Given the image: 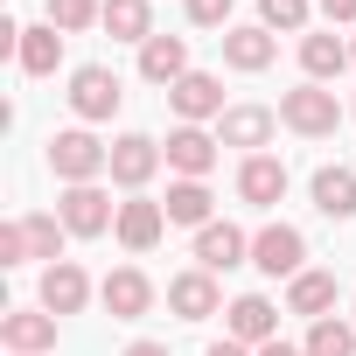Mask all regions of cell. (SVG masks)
Wrapping results in <instances>:
<instances>
[{
	"label": "cell",
	"mask_w": 356,
	"mask_h": 356,
	"mask_svg": "<svg viewBox=\"0 0 356 356\" xmlns=\"http://www.w3.org/2000/svg\"><path fill=\"white\" fill-rule=\"evenodd\" d=\"M49 175H56L63 189L98 182V175H112V147H105L91 126H70V133H56V140H49Z\"/></svg>",
	"instance_id": "cell-1"
},
{
	"label": "cell",
	"mask_w": 356,
	"mask_h": 356,
	"mask_svg": "<svg viewBox=\"0 0 356 356\" xmlns=\"http://www.w3.org/2000/svg\"><path fill=\"white\" fill-rule=\"evenodd\" d=\"M280 126L300 133V140H328V133L342 126V105H335L328 84H293V91L280 98Z\"/></svg>",
	"instance_id": "cell-2"
},
{
	"label": "cell",
	"mask_w": 356,
	"mask_h": 356,
	"mask_svg": "<svg viewBox=\"0 0 356 356\" xmlns=\"http://www.w3.org/2000/svg\"><path fill=\"white\" fill-rule=\"evenodd\" d=\"M56 217H63V231H70V238H105V231L119 224V203H112L98 182H77V189H63V196H56Z\"/></svg>",
	"instance_id": "cell-3"
},
{
	"label": "cell",
	"mask_w": 356,
	"mask_h": 356,
	"mask_svg": "<svg viewBox=\"0 0 356 356\" xmlns=\"http://www.w3.org/2000/svg\"><path fill=\"white\" fill-rule=\"evenodd\" d=\"M252 266H259L266 280H300V273H307V238H300L293 224H266V231L252 238Z\"/></svg>",
	"instance_id": "cell-4"
},
{
	"label": "cell",
	"mask_w": 356,
	"mask_h": 356,
	"mask_svg": "<svg viewBox=\"0 0 356 356\" xmlns=\"http://www.w3.org/2000/svg\"><path fill=\"white\" fill-rule=\"evenodd\" d=\"M119 105H126V91H119V77H112L105 63H84V70H70V112H77L84 126L112 119Z\"/></svg>",
	"instance_id": "cell-5"
},
{
	"label": "cell",
	"mask_w": 356,
	"mask_h": 356,
	"mask_svg": "<svg viewBox=\"0 0 356 356\" xmlns=\"http://www.w3.org/2000/svg\"><path fill=\"white\" fill-rule=\"evenodd\" d=\"M224 335L245 342V349H266V342H280V307H273L266 293H238V300L224 307Z\"/></svg>",
	"instance_id": "cell-6"
},
{
	"label": "cell",
	"mask_w": 356,
	"mask_h": 356,
	"mask_svg": "<svg viewBox=\"0 0 356 356\" xmlns=\"http://www.w3.org/2000/svg\"><path fill=\"white\" fill-rule=\"evenodd\" d=\"M168 314H175V321H210V314H224L217 273H203V266L175 273V280H168Z\"/></svg>",
	"instance_id": "cell-7"
},
{
	"label": "cell",
	"mask_w": 356,
	"mask_h": 356,
	"mask_svg": "<svg viewBox=\"0 0 356 356\" xmlns=\"http://www.w3.org/2000/svg\"><path fill=\"white\" fill-rule=\"evenodd\" d=\"M168 105H175V119H182V126H210V119L231 112V105H224V77H210V70H189L182 84L168 91Z\"/></svg>",
	"instance_id": "cell-8"
},
{
	"label": "cell",
	"mask_w": 356,
	"mask_h": 356,
	"mask_svg": "<svg viewBox=\"0 0 356 356\" xmlns=\"http://www.w3.org/2000/svg\"><path fill=\"white\" fill-rule=\"evenodd\" d=\"M0 342H8V356H49L56 349V314L49 307H8L0 314Z\"/></svg>",
	"instance_id": "cell-9"
},
{
	"label": "cell",
	"mask_w": 356,
	"mask_h": 356,
	"mask_svg": "<svg viewBox=\"0 0 356 356\" xmlns=\"http://www.w3.org/2000/svg\"><path fill=\"white\" fill-rule=\"evenodd\" d=\"M161 161H168L161 140H147V133H119V140H112V182L140 196V189L154 182V168H161Z\"/></svg>",
	"instance_id": "cell-10"
},
{
	"label": "cell",
	"mask_w": 356,
	"mask_h": 356,
	"mask_svg": "<svg viewBox=\"0 0 356 356\" xmlns=\"http://www.w3.org/2000/svg\"><path fill=\"white\" fill-rule=\"evenodd\" d=\"M217 147H224V140H217V133H203V126H175L161 154H168V168L182 175V182H203V175L217 168Z\"/></svg>",
	"instance_id": "cell-11"
},
{
	"label": "cell",
	"mask_w": 356,
	"mask_h": 356,
	"mask_svg": "<svg viewBox=\"0 0 356 356\" xmlns=\"http://www.w3.org/2000/svg\"><path fill=\"white\" fill-rule=\"evenodd\" d=\"M98 300H105L112 321H140V314H154V280H147L140 266H119V273H105Z\"/></svg>",
	"instance_id": "cell-12"
},
{
	"label": "cell",
	"mask_w": 356,
	"mask_h": 356,
	"mask_svg": "<svg viewBox=\"0 0 356 356\" xmlns=\"http://www.w3.org/2000/svg\"><path fill=\"white\" fill-rule=\"evenodd\" d=\"M273 126H280L273 105H231V112L217 119V140H224V147H245V154H266V147H273Z\"/></svg>",
	"instance_id": "cell-13"
},
{
	"label": "cell",
	"mask_w": 356,
	"mask_h": 356,
	"mask_svg": "<svg viewBox=\"0 0 356 356\" xmlns=\"http://www.w3.org/2000/svg\"><path fill=\"white\" fill-rule=\"evenodd\" d=\"M196 266H203V273L252 266V238H245L238 224H224V217H217V224H203V231H196Z\"/></svg>",
	"instance_id": "cell-14"
},
{
	"label": "cell",
	"mask_w": 356,
	"mask_h": 356,
	"mask_svg": "<svg viewBox=\"0 0 356 356\" xmlns=\"http://www.w3.org/2000/svg\"><path fill=\"white\" fill-rule=\"evenodd\" d=\"M84 300H91V280H84V266H77V259L42 266V293H35V307H49V314L63 321V314H84Z\"/></svg>",
	"instance_id": "cell-15"
},
{
	"label": "cell",
	"mask_w": 356,
	"mask_h": 356,
	"mask_svg": "<svg viewBox=\"0 0 356 356\" xmlns=\"http://www.w3.org/2000/svg\"><path fill=\"white\" fill-rule=\"evenodd\" d=\"M307 196H314V210H321L328 224H349V217H356V168H342V161L314 168V182H307Z\"/></svg>",
	"instance_id": "cell-16"
},
{
	"label": "cell",
	"mask_w": 356,
	"mask_h": 356,
	"mask_svg": "<svg viewBox=\"0 0 356 356\" xmlns=\"http://www.w3.org/2000/svg\"><path fill=\"white\" fill-rule=\"evenodd\" d=\"M140 77L161 84V91H175V84L189 77V42H182V35H154V42H140Z\"/></svg>",
	"instance_id": "cell-17"
},
{
	"label": "cell",
	"mask_w": 356,
	"mask_h": 356,
	"mask_svg": "<svg viewBox=\"0 0 356 356\" xmlns=\"http://www.w3.org/2000/svg\"><path fill=\"white\" fill-rule=\"evenodd\" d=\"M238 196H245L252 210H273V203L286 196V161H273V154H245V168H238Z\"/></svg>",
	"instance_id": "cell-18"
},
{
	"label": "cell",
	"mask_w": 356,
	"mask_h": 356,
	"mask_svg": "<svg viewBox=\"0 0 356 356\" xmlns=\"http://www.w3.org/2000/svg\"><path fill=\"white\" fill-rule=\"evenodd\" d=\"M112 231H119V245H126V252H154V245H161V231H168V210H161V203H147V196H133V203H119V224H112Z\"/></svg>",
	"instance_id": "cell-19"
},
{
	"label": "cell",
	"mask_w": 356,
	"mask_h": 356,
	"mask_svg": "<svg viewBox=\"0 0 356 356\" xmlns=\"http://www.w3.org/2000/svg\"><path fill=\"white\" fill-rule=\"evenodd\" d=\"M15 63H22L29 77H56V63H63V29H56V22H35V29H22V49H15Z\"/></svg>",
	"instance_id": "cell-20"
},
{
	"label": "cell",
	"mask_w": 356,
	"mask_h": 356,
	"mask_svg": "<svg viewBox=\"0 0 356 356\" xmlns=\"http://www.w3.org/2000/svg\"><path fill=\"white\" fill-rule=\"evenodd\" d=\"M112 42H154V0H105V22H98Z\"/></svg>",
	"instance_id": "cell-21"
},
{
	"label": "cell",
	"mask_w": 356,
	"mask_h": 356,
	"mask_svg": "<svg viewBox=\"0 0 356 356\" xmlns=\"http://www.w3.org/2000/svg\"><path fill=\"white\" fill-rule=\"evenodd\" d=\"M273 56H280L273 29H224V63L231 70H266Z\"/></svg>",
	"instance_id": "cell-22"
},
{
	"label": "cell",
	"mask_w": 356,
	"mask_h": 356,
	"mask_svg": "<svg viewBox=\"0 0 356 356\" xmlns=\"http://www.w3.org/2000/svg\"><path fill=\"white\" fill-rule=\"evenodd\" d=\"M342 63H356L342 35H300V70H307V84H328V77H342Z\"/></svg>",
	"instance_id": "cell-23"
},
{
	"label": "cell",
	"mask_w": 356,
	"mask_h": 356,
	"mask_svg": "<svg viewBox=\"0 0 356 356\" xmlns=\"http://www.w3.org/2000/svg\"><path fill=\"white\" fill-rule=\"evenodd\" d=\"M335 307V273H300V280H286V314H307V321H321Z\"/></svg>",
	"instance_id": "cell-24"
},
{
	"label": "cell",
	"mask_w": 356,
	"mask_h": 356,
	"mask_svg": "<svg viewBox=\"0 0 356 356\" xmlns=\"http://www.w3.org/2000/svg\"><path fill=\"white\" fill-rule=\"evenodd\" d=\"M210 203H217V196H210V182H175L161 210H168V224H196V231H203V224H217V217H210Z\"/></svg>",
	"instance_id": "cell-25"
},
{
	"label": "cell",
	"mask_w": 356,
	"mask_h": 356,
	"mask_svg": "<svg viewBox=\"0 0 356 356\" xmlns=\"http://www.w3.org/2000/svg\"><path fill=\"white\" fill-rule=\"evenodd\" d=\"M22 238H29V259H42V266H63V217H49V210H35V217H22Z\"/></svg>",
	"instance_id": "cell-26"
},
{
	"label": "cell",
	"mask_w": 356,
	"mask_h": 356,
	"mask_svg": "<svg viewBox=\"0 0 356 356\" xmlns=\"http://www.w3.org/2000/svg\"><path fill=\"white\" fill-rule=\"evenodd\" d=\"M307 356H356V321H335V314H321L314 328H307V342H300Z\"/></svg>",
	"instance_id": "cell-27"
},
{
	"label": "cell",
	"mask_w": 356,
	"mask_h": 356,
	"mask_svg": "<svg viewBox=\"0 0 356 356\" xmlns=\"http://www.w3.org/2000/svg\"><path fill=\"white\" fill-rule=\"evenodd\" d=\"M49 22L63 35H84L91 22H105V0H49Z\"/></svg>",
	"instance_id": "cell-28"
},
{
	"label": "cell",
	"mask_w": 356,
	"mask_h": 356,
	"mask_svg": "<svg viewBox=\"0 0 356 356\" xmlns=\"http://www.w3.org/2000/svg\"><path fill=\"white\" fill-rule=\"evenodd\" d=\"M259 29H286V35H300V29H307V0H259Z\"/></svg>",
	"instance_id": "cell-29"
},
{
	"label": "cell",
	"mask_w": 356,
	"mask_h": 356,
	"mask_svg": "<svg viewBox=\"0 0 356 356\" xmlns=\"http://www.w3.org/2000/svg\"><path fill=\"white\" fill-rule=\"evenodd\" d=\"M231 8L238 0H189V22L196 29H231Z\"/></svg>",
	"instance_id": "cell-30"
},
{
	"label": "cell",
	"mask_w": 356,
	"mask_h": 356,
	"mask_svg": "<svg viewBox=\"0 0 356 356\" xmlns=\"http://www.w3.org/2000/svg\"><path fill=\"white\" fill-rule=\"evenodd\" d=\"M0 266H29V238H22V217L0 224Z\"/></svg>",
	"instance_id": "cell-31"
},
{
	"label": "cell",
	"mask_w": 356,
	"mask_h": 356,
	"mask_svg": "<svg viewBox=\"0 0 356 356\" xmlns=\"http://www.w3.org/2000/svg\"><path fill=\"white\" fill-rule=\"evenodd\" d=\"M321 15H328V29L335 22H356V0H321Z\"/></svg>",
	"instance_id": "cell-32"
},
{
	"label": "cell",
	"mask_w": 356,
	"mask_h": 356,
	"mask_svg": "<svg viewBox=\"0 0 356 356\" xmlns=\"http://www.w3.org/2000/svg\"><path fill=\"white\" fill-rule=\"evenodd\" d=\"M203 356H259V349H245V342H231V335H224V342H210Z\"/></svg>",
	"instance_id": "cell-33"
},
{
	"label": "cell",
	"mask_w": 356,
	"mask_h": 356,
	"mask_svg": "<svg viewBox=\"0 0 356 356\" xmlns=\"http://www.w3.org/2000/svg\"><path fill=\"white\" fill-rule=\"evenodd\" d=\"M119 356H168V342H126Z\"/></svg>",
	"instance_id": "cell-34"
},
{
	"label": "cell",
	"mask_w": 356,
	"mask_h": 356,
	"mask_svg": "<svg viewBox=\"0 0 356 356\" xmlns=\"http://www.w3.org/2000/svg\"><path fill=\"white\" fill-rule=\"evenodd\" d=\"M259 356H307V349H300V342H266Z\"/></svg>",
	"instance_id": "cell-35"
},
{
	"label": "cell",
	"mask_w": 356,
	"mask_h": 356,
	"mask_svg": "<svg viewBox=\"0 0 356 356\" xmlns=\"http://www.w3.org/2000/svg\"><path fill=\"white\" fill-rule=\"evenodd\" d=\"M349 56H356V42H349Z\"/></svg>",
	"instance_id": "cell-36"
},
{
	"label": "cell",
	"mask_w": 356,
	"mask_h": 356,
	"mask_svg": "<svg viewBox=\"0 0 356 356\" xmlns=\"http://www.w3.org/2000/svg\"><path fill=\"white\" fill-rule=\"evenodd\" d=\"M349 112H356V105H349Z\"/></svg>",
	"instance_id": "cell-37"
}]
</instances>
